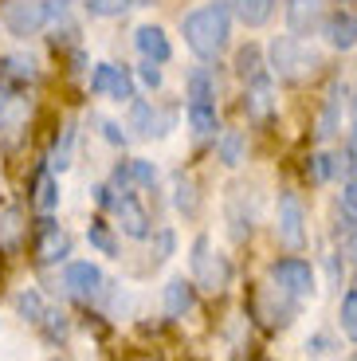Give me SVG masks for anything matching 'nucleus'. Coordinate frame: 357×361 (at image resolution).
I'll list each match as a JSON object with an SVG mask.
<instances>
[{
  "label": "nucleus",
  "instance_id": "obj_2",
  "mask_svg": "<svg viewBox=\"0 0 357 361\" xmlns=\"http://www.w3.org/2000/svg\"><path fill=\"white\" fill-rule=\"evenodd\" d=\"M267 51H271V71L283 82H303L322 67V55L314 51L310 39H303L298 32L295 36H275Z\"/></svg>",
  "mask_w": 357,
  "mask_h": 361
},
{
  "label": "nucleus",
  "instance_id": "obj_40",
  "mask_svg": "<svg viewBox=\"0 0 357 361\" xmlns=\"http://www.w3.org/2000/svg\"><path fill=\"white\" fill-rule=\"evenodd\" d=\"M90 192H95V200H99V208H110V204H114V197H118V192L110 189V185H95Z\"/></svg>",
  "mask_w": 357,
  "mask_h": 361
},
{
  "label": "nucleus",
  "instance_id": "obj_30",
  "mask_svg": "<svg viewBox=\"0 0 357 361\" xmlns=\"http://www.w3.org/2000/svg\"><path fill=\"white\" fill-rule=\"evenodd\" d=\"M130 173H134V185H142V189H153V185H157V165L145 161V157H134V161H130Z\"/></svg>",
  "mask_w": 357,
  "mask_h": 361
},
{
  "label": "nucleus",
  "instance_id": "obj_36",
  "mask_svg": "<svg viewBox=\"0 0 357 361\" xmlns=\"http://www.w3.org/2000/svg\"><path fill=\"white\" fill-rule=\"evenodd\" d=\"M138 79H142V87L157 90V87H161V71H157V63H153V59H145V63L138 67Z\"/></svg>",
  "mask_w": 357,
  "mask_h": 361
},
{
  "label": "nucleus",
  "instance_id": "obj_14",
  "mask_svg": "<svg viewBox=\"0 0 357 361\" xmlns=\"http://www.w3.org/2000/svg\"><path fill=\"white\" fill-rule=\"evenodd\" d=\"M161 302H165V314H169V318H185L188 310L197 307V283L185 279V275L169 279V283H165V290H161Z\"/></svg>",
  "mask_w": 357,
  "mask_h": 361
},
{
  "label": "nucleus",
  "instance_id": "obj_44",
  "mask_svg": "<svg viewBox=\"0 0 357 361\" xmlns=\"http://www.w3.org/2000/svg\"><path fill=\"white\" fill-rule=\"evenodd\" d=\"M353 137H357V99H353Z\"/></svg>",
  "mask_w": 357,
  "mask_h": 361
},
{
  "label": "nucleus",
  "instance_id": "obj_39",
  "mask_svg": "<svg viewBox=\"0 0 357 361\" xmlns=\"http://www.w3.org/2000/svg\"><path fill=\"white\" fill-rule=\"evenodd\" d=\"M110 180H114L118 189H130V185H134V173H130V161H118V165H114V173H110Z\"/></svg>",
  "mask_w": 357,
  "mask_h": 361
},
{
  "label": "nucleus",
  "instance_id": "obj_35",
  "mask_svg": "<svg viewBox=\"0 0 357 361\" xmlns=\"http://www.w3.org/2000/svg\"><path fill=\"white\" fill-rule=\"evenodd\" d=\"M306 353H310V357H330V353H338V345H334V338L314 334L310 342H306Z\"/></svg>",
  "mask_w": 357,
  "mask_h": 361
},
{
  "label": "nucleus",
  "instance_id": "obj_9",
  "mask_svg": "<svg viewBox=\"0 0 357 361\" xmlns=\"http://www.w3.org/2000/svg\"><path fill=\"white\" fill-rule=\"evenodd\" d=\"M110 212H114L118 228H122L130 240H150V212H145L142 200H138L130 189H118V197H114V204H110Z\"/></svg>",
  "mask_w": 357,
  "mask_h": 361
},
{
  "label": "nucleus",
  "instance_id": "obj_28",
  "mask_svg": "<svg viewBox=\"0 0 357 361\" xmlns=\"http://www.w3.org/2000/svg\"><path fill=\"white\" fill-rule=\"evenodd\" d=\"M341 334H346L349 342H357V290H349V295L341 298Z\"/></svg>",
  "mask_w": 357,
  "mask_h": 361
},
{
  "label": "nucleus",
  "instance_id": "obj_11",
  "mask_svg": "<svg viewBox=\"0 0 357 361\" xmlns=\"http://www.w3.org/2000/svg\"><path fill=\"white\" fill-rule=\"evenodd\" d=\"M67 255H71V240H67V232H63L52 216H44L36 224V259L40 263H59V259H67Z\"/></svg>",
  "mask_w": 357,
  "mask_h": 361
},
{
  "label": "nucleus",
  "instance_id": "obj_6",
  "mask_svg": "<svg viewBox=\"0 0 357 361\" xmlns=\"http://www.w3.org/2000/svg\"><path fill=\"white\" fill-rule=\"evenodd\" d=\"M271 279H275V287H283L286 295H295V298L314 295V267L306 259H298V255H286V259L271 263Z\"/></svg>",
  "mask_w": 357,
  "mask_h": 361
},
{
  "label": "nucleus",
  "instance_id": "obj_16",
  "mask_svg": "<svg viewBox=\"0 0 357 361\" xmlns=\"http://www.w3.org/2000/svg\"><path fill=\"white\" fill-rule=\"evenodd\" d=\"M271 106H275V99H271V75L251 79L248 82V94H243V110H248V118L263 122V118H271Z\"/></svg>",
  "mask_w": 357,
  "mask_h": 361
},
{
  "label": "nucleus",
  "instance_id": "obj_21",
  "mask_svg": "<svg viewBox=\"0 0 357 361\" xmlns=\"http://www.w3.org/2000/svg\"><path fill=\"white\" fill-rule=\"evenodd\" d=\"M338 114H341V87H334L330 99H326V110H322V122H318V142H330L338 134Z\"/></svg>",
  "mask_w": 357,
  "mask_h": 361
},
{
  "label": "nucleus",
  "instance_id": "obj_7",
  "mask_svg": "<svg viewBox=\"0 0 357 361\" xmlns=\"http://www.w3.org/2000/svg\"><path fill=\"white\" fill-rule=\"evenodd\" d=\"M90 90L107 94L114 102H134V75H130V67H118V63H95Z\"/></svg>",
  "mask_w": 357,
  "mask_h": 361
},
{
  "label": "nucleus",
  "instance_id": "obj_34",
  "mask_svg": "<svg viewBox=\"0 0 357 361\" xmlns=\"http://www.w3.org/2000/svg\"><path fill=\"white\" fill-rule=\"evenodd\" d=\"M338 169H341V157H334V154H322V157H314V177H318V180L334 177Z\"/></svg>",
  "mask_w": 357,
  "mask_h": 361
},
{
  "label": "nucleus",
  "instance_id": "obj_38",
  "mask_svg": "<svg viewBox=\"0 0 357 361\" xmlns=\"http://www.w3.org/2000/svg\"><path fill=\"white\" fill-rule=\"evenodd\" d=\"M99 126H102V137H107L110 145H126V134L118 122H110V118H99Z\"/></svg>",
  "mask_w": 357,
  "mask_h": 361
},
{
  "label": "nucleus",
  "instance_id": "obj_37",
  "mask_svg": "<svg viewBox=\"0 0 357 361\" xmlns=\"http://www.w3.org/2000/svg\"><path fill=\"white\" fill-rule=\"evenodd\" d=\"M341 204H346L349 216H357V173H349L346 189H341Z\"/></svg>",
  "mask_w": 357,
  "mask_h": 361
},
{
  "label": "nucleus",
  "instance_id": "obj_43",
  "mask_svg": "<svg viewBox=\"0 0 357 361\" xmlns=\"http://www.w3.org/2000/svg\"><path fill=\"white\" fill-rule=\"evenodd\" d=\"M353 142H357V137H353ZM349 169L357 173V145H353V154H349Z\"/></svg>",
  "mask_w": 357,
  "mask_h": 361
},
{
  "label": "nucleus",
  "instance_id": "obj_4",
  "mask_svg": "<svg viewBox=\"0 0 357 361\" xmlns=\"http://www.w3.org/2000/svg\"><path fill=\"white\" fill-rule=\"evenodd\" d=\"M52 16L55 12L47 0H4L0 4V27L16 39H28V36H36V32H44Z\"/></svg>",
  "mask_w": 357,
  "mask_h": 361
},
{
  "label": "nucleus",
  "instance_id": "obj_5",
  "mask_svg": "<svg viewBox=\"0 0 357 361\" xmlns=\"http://www.w3.org/2000/svg\"><path fill=\"white\" fill-rule=\"evenodd\" d=\"M275 232H279V244L283 247L303 252V244H306V208H303V200H298V192H283V197H279Z\"/></svg>",
  "mask_w": 357,
  "mask_h": 361
},
{
  "label": "nucleus",
  "instance_id": "obj_1",
  "mask_svg": "<svg viewBox=\"0 0 357 361\" xmlns=\"http://www.w3.org/2000/svg\"><path fill=\"white\" fill-rule=\"evenodd\" d=\"M181 36L200 59H216L232 36V4H205L181 20Z\"/></svg>",
  "mask_w": 357,
  "mask_h": 361
},
{
  "label": "nucleus",
  "instance_id": "obj_19",
  "mask_svg": "<svg viewBox=\"0 0 357 361\" xmlns=\"http://www.w3.org/2000/svg\"><path fill=\"white\" fill-rule=\"evenodd\" d=\"M267 67L271 63H263V51H259L255 44H243L240 51H236V75H240L243 82L263 79V75H267Z\"/></svg>",
  "mask_w": 357,
  "mask_h": 361
},
{
  "label": "nucleus",
  "instance_id": "obj_41",
  "mask_svg": "<svg viewBox=\"0 0 357 361\" xmlns=\"http://www.w3.org/2000/svg\"><path fill=\"white\" fill-rule=\"evenodd\" d=\"M8 106H12V87L0 82V126H4V118H8Z\"/></svg>",
  "mask_w": 357,
  "mask_h": 361
},
{
  "label": "nucleus",
  "instance_id": "obj_26",
  "mask_svg": "<svg viewBox=\"0 0 357 361\" xmlns=\"http://www.w3.org/2000/svg\"><path fill=\"white\" fill-rule=\"evenodd\" d=\"M0 67H4V75H12V79H24V82H36L40 79V71H36V63H32V59L4 55V59H0Z\"/></svg>",
  "mask_w": 357,
  "mask_h": 361
},
{
  "label": "nucleus",
  "instance_id": "obj_22",
  "mask_svg": "<svg viewBox=\"0 0 357 361\" xmlns=\"http://www.w3.org/2000/svg\"><path fill=\"white\" fill-rule=\"evenodd\" d=\"M55 204H59V185H55L52 173L40 169L36 173V208H40V212H52Z\"/></svg>",
  "mask_w": 357,
  "mask_h": 361
},
{
  "label": "nucleus",
  "instance_id": "obj_13",
  "mask_svg": "<svg viewBox=\"0 0 357 361\" xmlns=\"http://www.w3.org/2000/svg\"><path fill=\"white\" fill-rule=\"evenodd\" d=\"M322 36L334 51H353L357 47V16L353 12H330L322 24Z\"/></svg>",
  "mask_w": 357,
  "mask_h": 361
},
{
  "label": "nucleus",
  "instance_id": "obj_17",
  "mask_svg": "<svg viewBox=\"0 0 357 361\" xmlns=\"http://www.w3.org/2000/svg\"><path fill=\"white\" fill-rule=\"evenodd\" d=\"M232 4V16L248 27H263L271 16H275V4L279 0H228Z\"/></svg>",
  "mask_w": 357,
  "mask_h": 361
},
{
  "label": "nucleus",
  "instance_id": "obj_42",
  "mask_svg": "<svg viewBox=\"0 0 357 361\" xmlns=\"http://www.w3.org/2000/svg\"><path fill=\"white\" fill-rule=\"evenodd\" d=\"M346 252H349V259H357V228H353V235H349V244H346Z\"/></svg>",
  "mask_w": 357,
  "mask_h": 361
},
{
  "label": "nucleus",
  "instance_id": "obj_24",
  "mask_svg": "<svg viewBox=\"0 0 357 361\" xmlns=\"http://www.w3.org/2000/svg\"><path fill=\"white\" fill-rule=\"evenodd\" d=\"M16 310L28 318V322H44V314H47V307H44V298H40V290H20L16 295Z\"/></svg>",
  "mask_w": 357,
  "mask_h": 361
},
{
  "label": "nucleus",
  "instance_id": "obj_32",
  "mask_svg": "<svg viewBox=\"0 0 357 361\" xmlns=\"http://www.w3.org/2000/svg\"><path fill=\"white\" fill-rule=\"evenodd\" d=\"M173 247H177V235H173V228H161V232L153 235V255H157V259H169Z\"/></svg>",
  "mask_w": 357,
  "mask_h": 361
},
{
  "label": "nucleus",
  "instance_id": "obj_18",
  "mask_svg": "<svg viewBox=\"0 0 357 361\" xmlns=\"http://www.w3.org/2000/svg\"><path fill=\"white\" fill-rule=\"evenodd\" d=\"M188 114V126L197 130V134H212L216 130V99H200V94H193L185 106Z\"/></svg>",
  "mask_w": 357,
  "mask_h": 361
},
{
  "label": "nucleus",
  "instance_id": "obj_33",
  "mask_svg": "<svg viewBox=\"0 0 357 361\" xmlns=\"http://www.w3.org/2000/svg\"><path fill=\"white\" fill-rule=\"evenodd\" d=\"M0 232H4V247H16V235H20V212H4L0 216Z\"/></svg>",
  "mask_w": 357,
  "mask_h": 361
},
{
  "label": "nucleus",
  "instance_id": "obj_12",
  "mask_svg": "<svg viewBox=\"0 0 357 361\" xmlns=\"http://www.w3.org/2000/svg\"><path fill=\"white\" fill-rule=\"evenodd\" d=\"M169 126H173V118H161V110L153 106V102H142V99H134L130 102V130H134L138 137H165L169 134Z\"/></svg>",
  "mask_w": 357,
  "mask_h": 361
},
{
  "label": "nucleus",
  "instance_id": "obj_15",
  "mask_svg": "<svg viewBox=\"0 0 357 361\" xmlns=\"http://www.w3.org/2000/svg\"><path fill=\"white\" fill-rule=\"evenodd\" d=\"M134 44H138V51H142V59H153V63H169L173 44H169V36H165L157 24H142V27H138V32H134Z\"/></svg>",
  "mask_w": 357,
  "mask_h": 361
},
{
  "label": "nucleus",
  "instance_id": "obj_31",
  "mask_svg": "<svg viewBox=\"0 0 357 361\" xmlns=\"http://www.w3.org/2000/svg\"><path fill=\"white\" fill-rule=\"evenodd\" d=\"M71 142H75V126H67L63 130V145H55V157H52L55 169H67L71 165Z\"/></svg>",
  "mask_w": 357,
  "mask_h": 361
},
{
  "label": "nucleus",
  "instance_id": "obj_27",
  "mask_svg": "<svg viewBox=\"0 0 357 361\" xmlns=\"http://www.w3.org/2000/svg\"><path fill=\"white\" fill-rule=\"evenodd\" d=\"M87 240H90V247H99L102 255H118L114 235L107 232V224H102V220H90V228H87Z\"/></svg>",
  "mask_w": 357,
  "mask_h": 361
},
{
  "label": "nucleus",
  "instance_id": "obj_23",
  "mask_svg": "<svg viewBox=\"0 0 357 361\" xmlns=\"http://www.w3.org/2000/svg\"><path fill=\"white\" fill-rule=\"evenodd\" d=\"M173 204H177V212H185V216H197V189H193L188 177L173 180Z\"/></svg>",
  "mask_w": 357,
  "mask_h": 361
},
{
  "label": "nucleus",
  "instance_id": "obj_8",
  "mask_svg": "<svg viewBox=\"0 0 357 361\" xmlns=\"http://www.w3.org/2000/svg\"><path fill=\"white\" fill-rule=\"evenodd\" d=\"M63 287H67V295L79 298V302H90V298H99L102 287H107V279H102V271L95 267L90 259H75L63 267Z\"/></svg>",
  "mask_w": 357,
  "mask_h": 361
},
{
  "label": "nucleus",
  "instance_id": "obj_29",
  "mask_svg": "<svg viewBox=\"0 0 357 361\" xmlns=\"http://www.w3.org/2000/svg\"><path fill=\"white\" fill-rule=\"evenodd\" d=\"M130 8V0H87V12L99 20H110V16H122Z\"/></svg>",
  "mask_w": 357,
  "mask_h": 361
},
{
  "label": "nucleus",
  "instance_id": "obj_20",
  "mask_svg": "<svg viewBox=\"0 0 357 361\" xmlns=\"http://www.w3.org/2000/svg\"><path fill=\"white\" fill-rule=\"evenodd\" d=\"M216 154H220V161L228 165V169H236V165H243V157H248V142H243L240 130H228V134H220V142H216Z\"/></svg>",
  "mask_w": 357,
  "mask_h": 361
},
{
  "label": "nucleus",
  "instance_id": "obj_10",
  "mask_svg": "<svg viewBox=\"0 0 357 361\" xmlns=\"http://www.w3.org/2000/svg\"><path fill=\"white\" fill-rule=\"evenodd\" d=\"M330 16V0H286V27L298 36H314Z\"/></svg>",
  "mask_w": 357,
  "mask_h": 361
},
{
  "label": "nucleus",
  "instance_id": "obj_3",
  "mask_svg": "<svg viewBox=\"0 0 357 361\" xmlns=\"http://www.w3.org/2000/svg\"><path fill=\"white\" fill-rule=\"evenodd\" d=\"M188 267H193V283H197L200 290H212V295H220V290L232 283V263H228V255L216 252L208 235H197V240H193Z\"/></svg>",
  "mask_w": 357,
  "mask_h": 361
},
{
  "label": "nucleus",
  "instance_id": "obj_25",
  "mask_svg": "<svg viewBox=\"0 0 357 361\" xmlns=\"http://www.w3.org/2000/svg\"><path fill=\"white\" fill-rule=\"evenodd\" d=\"M40 326H44V338L52 345H63L67 342V330H71V326H67V314H55V310H47Z\"/></svg>",
  "mask_w": 357,
  "mask_h": 361
}]
</instances>
